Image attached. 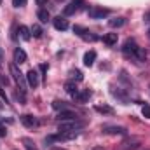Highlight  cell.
I'll use <instances>...</instances> for the list:
<instances>
[{
    "label": "cell",
    "mask_w": 150,
    "mask_h": 150,
    "mask_svg": "<svg viewBox=\"0 0 150 150\" xmlns=\"http://www.w3.org/2000/svg\"><path fill=\"white\" fill-rule=\"evenodd\" d=\"M149 37H150V30H149Z\"/></svg>",
    "instance_id": "cell-34"
},
{
    "label": "cell",
    "mask_w": 150,
    "mask_h": 150,
    "mask_svg": "<svg viewBox=\"0 0 150 150\" xmlns=\"http://www.w3.org/2000/svg\"><path fill=\"white\" fill-rule=\"evenodd\" d=\"M30 30H32V35H33V37H37V38H40V37H42V33H44V30H42L38 25H33Z\"/></svg>",
    "instance_id": "cell-23"
},
{
    "label": "cell",
    "mask_w": 150,
    "mask_h": 150,
    "mask_svg": "<svg viewBox=\"0 0 150 150\" xmlns=\"http://www.w3.org/2000/svg\"><path fill=\"white\" fill-rule=\"evenodd\" d=\"M7 134V131H5V127L2 126V122H0V136H5Z\"/></svg>",
    "instance_id": "cell-28"
},
{
    "label": "cell",
    "mask_w": 150,
    "mask_h": 150,
    "mask_svg": "<svg viewBox=\"0 0 150 150\" xmlns=\"http://www.w3.org/2000/svg\"><path fill=\"white\" fill-rule=\"evenodd\" d=\"M94 59H96V51H87L84 54V65L86 67H93L94 65Z\"/></svg>",
    "instance_id": "cell-14"
},
{
    "label": "cell",
    "mask_w": 150,
    "mask_h": 150,
    "mask_svg": "<svg viewBox=\"0 0 150 150\" xmlns=\"http://www.w3.org/2000/svg\"><path fill=\"white\" fill-rule=\"evenodd\" d=\"M74 32L82 38V40H86V42H94V40H98V37H96L93 32H89V30H86V28H82V26H74Z\"/></svg>",
    "instance_id": "cell-6"
},
{
    "label": "cell",
    "mask_w": 150,
    "mask_h": 150,
    "mask_svg": "<svg viewBox=\"0 0 150 150\" xmlns=\"http://www.w3.org/2000/svg\"><path fill=\"white\" fill-rule=\"evenodd\" d=\"M82 5H84V0H70L68 5H65V9H63V16H72L75 12H79L82 9Z\"/></svg>",
    "instance_id": "cell-4"
},
{
    "label": "cell",
    "mask_w": 150,
    "mask_h": 150,
    "mask_svg": "<svg viewBox=\"0 0 150 150\" xmlns=\"http://www.w3.org/2000/svg\"><path fill=\"white\" fill-rule=\"evenodd\" d=\"M126 23H127V19H126V18H122V16H120V18H113V19L108 21V25H110L112 28H122Z\"/></svg>",
    "instance_id": "cell-16"
},
{
    "label": "cell",
    "mask_w": 150,
    "mask_h": 150,
    "mask_svg": "<svg viewBox=\"0 0 150 150\" xmlns=\"http://www.w3.org/2000/svg\"><path fill=\"white\" fill-rule=\"evenodd\" d=\"M0 4H2V0H0Z\"/></svg>",
    "instance_id": "cell-35"
},
{
    "label": "cell",
    "mask_w": 150,
    "mask_h": 150,
    "mask_svg": "<svg viewBox=\"0 0 150 150\" xmlns=\"http://www.w3.org/2000/svg\"><path fill=\"white\" fill-rule=\"evenodd\" d=\"M94 108H96V112H100V113H113V108L105 107V105H103V107H101V105H96Z\"/></svg>",
    "instance_id": "cell-24"
},
{
    "label": "cell",
    "mask_w": 150,
    "mask_h": 150,
    "mask_svg": "<svg viewBox=\"0 0 150 150\" xmlns=\"http://www.w3.org/2000/svg\"><path fill=\"white\" fill-rule=\"evenodd\" d=\"M0 98H2L5 103H9V100H7V94H5V91L2 89V84H0Z\"/></svg>",
    "instance_id": "cell-27"
},
{
    "label": "cell",
    "mask_w": 150,
    "mask_h": 150,
    "mask_svg": "<svg viewBox=\"0 0 150 150\" xmlns=\"http://www.w3.org/2000/svg\"><path fill=\"white\" fill-rule=\"evenodd\" d=\"M122 54L129 59H134V61H145L147 59V51L143 47H140L133 38H127L122 45Z\"/></svg>",
    "instance_id": "cell-1"
},
{
    "label": "cell",
    "mask_w": 150,
    "mask_h": 150,
    "mask_svg": "<svg viewBox=\"0 0 150 150\" xmlns=\"http://www.w3.org/2000/svg\"><path fill=\"white\" fill-rule=\"evenodd\" d=\"M103 133L105 134H120V136H124V134H127V129L120 127V126H105Z\"/></svg>",
    "instance_id": "cell-9"
},
{
    "label": "cell",
    "mask_w": 150,
    "mask_h": 150,
    "mask_svg": "<svg viewBox=\"0 0 150 150\" xmlns=\"http://www.w3.org/2000/svg\"><path fill=\"white\" fill-rule=\"evenodd\" d=\"M70 79H72V80H77V82H80L84 77H82V72H80V70H70Z\"/></svg>",
    "instance_id": "cell-22"
},
{
    "label": "cell",
    "mask_w": 150,
    "mask_h": 150,
    "mask_svg": "<svg viewBox=\"0 0 150 150\" xmlns=\"http://www.w3.org/2000/svg\"><path fill=\"white\" fill-rule=\"evenodd\" d=\"M9 74L12 75L14 82L18 84V89H19L21 93H26V86H28V82H26V75L18 68V65H16L14 61L9 65Z\"/></svg>",
    "instance_id": "cell-2"
},
{
    "label": "cell",
    "mask_w": 150,
    "mask_h": 150,
    "mask_svg": "<svg viewBox=\"0 0 150 150\" xmlns=\"http://www.w3.org/2000/svg\"><path fill=\"white\" fill-rule=\"evenodd\" d=\"M51 150H65V149H61V147H54V149H51Z\"/></svg>",
    "instance_id": "cell-31"
},
{
    "label": "cell",
    "mask_w": 150,
    "mask_h": 150,
    "mask_svg": "<svg viewBox=\"0 0 150 150\" xmlns=\"http://www.w3.org/2000/svg\"><path fill=\"white\" fill-rule=\"evenodd\" d=\"M59 122H65V120H75V119H79V115L72 110H63V112L58 113V117H56Z\"/></svg>",
    "instance_id": "cell-11"
},
{
    "label": "cell",
    "mask_w": 150,
    "mask_h": 150,
    "mask_svg": "<svg viewBox=\"0 0 150 150\" xmlns=\"http://www.w3.org/2000/svg\"><path fill=\"white\" fill-rule=\"evenodd\" d=\"M38 70H35V68H32V70H28L26 72V82H28V86L30 87H37L38 84H40V80H38Z\"/></svg>",
    "instance_id": "cell-8"
},
{
    "label": "cell",
    "mask_w": 150,
    "mask_h": 150,
    "mask_svg": "<svg viewBox=\"0 0 150 150\" xmlns=\"http://www.w3.org/2000/svg\"><path fill=\"white\" fill-rule=\"evenodd\" d=\"M2 61H4V59H2V51H0V67H2Z\"/></svg>",
    "instance_id": "cell-32"
},
{
    "label": "cell",
    "mask_w": 150,
    "mask_h": 150,
    "mask_svg": "<svg viewBox=\"0 0 150 150\" xmlns=\"http://www.w3.org/2000/svg\"><path fill=\"white\" fill-rule=\"evenodd\" d=\"M18 33H19V37L23 38V40H30V38H32V30H30L28 26H25V25H21V26H19Z\"/></svg>",
    "instance_id": "cell-17"
},
{
    "label": "cell",
    "mask_w": 150,
    "mask_h": 150,
    "mask_svg": "<svg viewBox=\"0 0 150 150\" xmlns=\"http://www.w3.org/2000/svg\"><path fill=\"white\" fill-rule=\"evenodd\" d=\"M52 108H54V110H58V112H63V110H70V108H68V105H67L65 101H59V100L52 101Z\"/></svg>",
    "instance_id": "cell-21"
},
{
    "label": "cell",
    "mask_w": 150,
    "mask_h": 150,
    "mask_svg": "<svg viewBox=\"0 0 150 150\" xmlns=\"http://www.w3.org/2000/svg\"><path fill=\"white\" fill-rule=\"evenodd\" d=\"M65 91H67L70 96H75V94L79 93V89H77V86H75L74 80H70V82H67V84H65Z\"/></svg>",
    "instance_id": "cell-18"
},
{
    "label": "cell",
    "mask_w": 150,
    "mask_h": 150,
    "mask_svg": "<svg viewBox=\"0 0 150 150\" xmlns=\"http://www.w3.org/2000/svg\"><path fill=\"white\" fill-rule=\"evenodd\" d=\"M21 143L25 145V149L26 150H38L37 145H35V142H33L32 138H21Z\"/></svg>",
    "instance_id": "cell-19"
},
{
    "label": "cell",
    "mask_w": 150,
    "mask_h": 150,
    "mask_svg": "<svg viewBox=\"0 0 150 150\" xmlns=\"http://www.w3.org/2000/svg\"><path fill=\"white\" fill-rule=\"evenodd\" d=\"M117 33H107L105 37H103V42L107 44V45H115L117 44Z\"/></svg>",
    "instance_id": "cell-20"
},
{
    "label": "cell",
    "mask_w": 150,
    "mask_h": 150,
    "mask_svg": "<svg viewBox=\"0 0 150 150\" xmlns=\"http://www.w3.org/2000/svg\"><path fill=\"white\" fill-rule=\"evenodd\" d=\"M37 2V5H45L47 4V0H35Z\"/></svg>",
    "instance_id": "cell-29"
},
{
    "label": "cell",
    "mask_w": 150,
    "mask_h": 150,
    "mask_svg": "<svg viewBox=\"0 0 150 150\" xmlns=\"http://www.w3.org/2000/svg\"><path fill=\"white\" fill-rule=\"evenodd\" d=\"M12 5L14 7H25L26 5V0H12Z\"/></svg>",
    "instance_id": "cell-26"
},
{
    "label": "cell",
    "mask_w": 150,
    "mask_h": 150,
    "mask_svg": "<svg viewBox=\"0 0 150 150\" xmlns=\"http://www.w3.org/2000/svg\"><path fill=\"white\" fill-rule=\"evenodd\" d=\"M91 94H93V93H91L89 89H82V91H79V93L75 94L74 98H75V101H79V103H86V101L91 98Z\"/></svg>",
    "instance_id": "cell-13"
},
{
    "label": "cell",
    "mask_w": 150,
    "mask_h": 150,
    "mask_svg": "<svg viewBox=\"0 0 150 150\" xmlns=\"http://www.w3.org/2000/svg\"><path fill=\"white\" fill-rule=\"evenodd\" d=\"M145 21H147V23H150V11L145 14Z\"/></svg>",
    "instance_id": "cell-30"
},
{
    "label": "cell",
    "mask_w": 150,
    "mask_h": 150,
    "mask_svg": "<svg viewBox=\"0 0 150 150\" xmlns=\"http://www.w3.org/2000/svg\"><path fill=\"white\" fill-rule=\"evenodd\" d=\"M149 87H150V86H149Z\"/></svg>",
    "instance_id": "cell-36"
},
{
    "label": "cell",
    "mask_w": 150,
    "mask_h": 150,
    "mask_svg": "<svg viewBox=\"0 0 150 150\" xmlns=\"http://www.w3.org/2000/svg\"><path fill=\"white\" fill-rule=\"evenodd\" d=\"M84 127V122L75 119V120H65V122H59L58 126V131H80Z\"/></svg>",
    "instance_id": "cell-3"
},
{
    "label": "cell",
    "mask_w": 150,
    "mask_h": 150,
    "mask_svg": "<svg viewBox=\"0 0 150 150\" xmlns=\"http://www.w3.org/2000/svg\"><path fill=\"white\" fill-rule=\"evenodd\" d=\"M110 14L108 9H103V7H91L89 9V18L91 19H103Z\"/></svg>",
    "instance_id": "cell-7"
},
{
    "label": "cell",
    "mask_w": 150,
    "mask_h": 150,
    "mask_svg": "<svg viewBox=\"0 0 150 150\" xmlns=\"http://www.w3.org/2000/svg\"><path fill=\"white\" fill-rule=\"evenodd\" d=\"M56 2H65V0H56Z\"/></svg>",
    "instance_id": "cell-33"
},
{
    "label": "cell",
    "mask_w": 150,
    "mask_h": 150,
    "mask_svg": "<svg viewBox=\"0 0 150 150\" xmlns=\"http://www.w3.org/2000/svg\"><path fill=\"white\" fill-rule=\"evenodd\" d=\"M142 113H143L145 119H150V105H143L142 107Z\"/></svg>",
    "instance_id": "cell-25"
},
{
    "label": "cell",
    "mask_w": 150,
    "mask_h": 150,
    "mask_svg": "<svg viewBox=\"0 0 150 150\" xmlns=\"http://www.w3.org/2000/svg\"><path fill=\"white\" fill-rule=\"evenodd\" d=\"M37 18L40 23H47L49 19H51V14H49V11L47 9H44V7H40L37 11Z\"/></svg>",
    "instance_id": "cell-15"
},
{
    "label": "cell",
    "mask_w": 150,
    "mask_h": 150,
    "mask_svg": "<svg viewBox=\"0 0 150 150\" xmlns=\"http://www.w3.org/2000/svg\"><path fill=\"white\" fill-rule=\"evenodd\" d=\"M52 25H54V28L59 30V32H65V30H68V26H70L65 16H58V18H54V19H52Z\"/></svg>",
    "instance_id": "cell-10"
},
{
    "label": "cell",
    "mask_w": 150,
    "mask_h": 150,
    "mask_svg": "<svg viewBox=\"0 0 150 150\" xmlns=\"http://www.w3.org/2000/svg\"><path fill=\"white\" fill-rule=\"evenodd\" d=\"M26 52L21 49V47H18V49H14V63L16 65H23V63H26Z\"/></svg>",
    "instance_id": "cell-12"
},
{
    "label": "cell",
    "mask_w": 150,
    "mask_h": 150,
    "mask_svg": "<svg viewBox=\"0 0 150 150\" xmlns=\"http://www.w3.org/2000/svg\"><path fill=\"white\" fill-rule=\"evenodd\" d=\"M19 120H21V124H23L25 127H30V129L38 127V124H40V120H38L35 115H32V113H25V115H21Z\"/></svg>",
    "instance_id": "cell-5"
}]
</instances>
